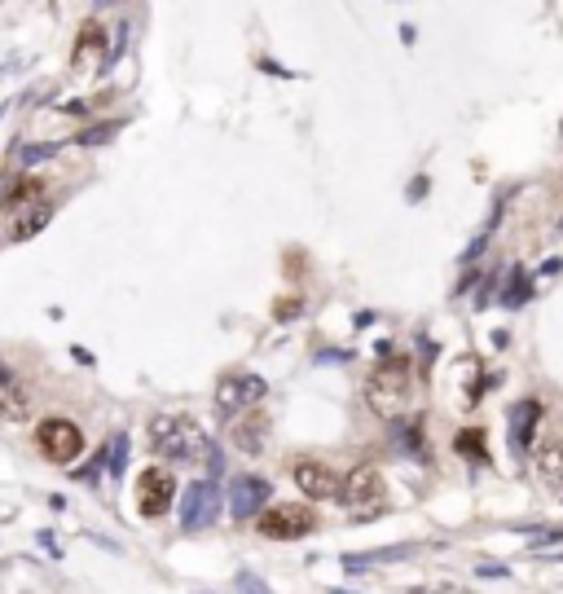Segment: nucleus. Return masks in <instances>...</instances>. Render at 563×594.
Wrapping results in <instances>:
<instances>
[{
    "instance_id": "obj_1",
    "label": "nucleus",
    "mask_w": 563,
    "mask_h": 594,
    "mask_svg": "<svg viewBox=\"0 0 563 594\" xmlns=\"http://www.w3.org/2000/svg\"><path fill=\"white\" fill-rule=\"evenodd\" d=\"M150 449L172 462H212L216 467V449L207 432L185 414H163L150 423Z\"/></svg>"
},
{
    "instance_id": "obj_2",
    "label": "nucleus",
    "mask_w": 563,
    "mask_h": 594,
    "mask_svg": "<svg viewBox=\"0 0 563 594\" xmlns=\"http://www.w3.org/2000/svg\"><path fill=\"white\" fill-rule=\"evenodd\" d=\"M366 401L379 418H401L414 405V370L405 357H388L379 361L366 383Z\"/></svg>"
},
{
    "instance_id": "obj_3",
    "label": "nucleus",
    "mask_w": 563,
    "mask_h": 594,
    "mask_svg": "<svg viewBox=\"0 0 563 594\" xmlns=\"http://www.w3.org/2000/svg\"><path fill=\"white\" fill-rule=\"evenodd\" d=\"M260 537H269V542H300L317 528V515L308 511L304 502H278L269 506V511L260 515Z\"/></svg>"
},
{
    "instance_id": "obj_4",
    "label": "nucleus",
    "mask_w": 563,
    "mask_h": 594,
    "mask_svg": "<svg viewBox=\"0 0 563 594\" xmlns=\"http://www.w3.org/2000/svg\"><path fill=\"white\" fill-rule=\"evenodd\" d=\"M36 445L53 467H71V462L84 454V436H80V427H75L71 418H44V423L36 427Z\"/></svg>"
},
{
    "instance_id": "obj_5",
    "label": "nucleus",
    "mask_w": 563,
    "mask_h": 594,
    "mask_svg": "<svg viewBox=\"0 0 563 594\" xmlns=\"http://www.w3.org/2000/svg\"><path fill=\"white\" fill-rule=\"evenodd\" d=\"M176 502V480L172 471L163 467H146L137 480V511L146 515V520H159V515H168V506Z\"/></svg>"
},
{
    "instance_id": "obj_6",
    "label": "nucleus",
    "mask_w": 563,
    "mask_h": 594,
    "mask_svg": "<svg viewBox=\"0 0 563 594\" xmlns=\"http://www.w3.org/2000/svg\"><path fill=\"white\" fill-rule=\"evenodd\" d=\"M220 515V489L212 480H194L190 489H185L181 498V524L185 533H198V528H207Z\"/></svg>"
},
{
    "instance_id": "obj_7",
    "label": "nucleus",
    "mask_w": 563,
    "mask_h": 594,
    "mask_svg": "<svg viewBox=\"0 0 563 594\" xmlns=\"http://www.w3.org/2000/svg\"><path fill=\"white\" fill-rule=\"evenodd\" d=\"M291 480H295V489H300L308 502L339 498V489H344V480L335 476V467H326V462H317V458H304V462H295Z\"/></svg>"
},
{
    "instance_id": "obj_8",
    "label": "nucleus",
    "mask_w": 563,
    "mask_h": 594,
    "mask_svg": "<svg viewBox=\"0 0 563 594\" xmlns=\"http://www.w3.org/2000/svg\"><path fill=\"white\" fill-rule=\"evenodd\" d=\"M383 493H388V484H383V471L370 467V462H361V467H352L348 476H344L339 502H344V506H379Z\"/></svg>"
},
{
    "instance_id": "obj_9",
    "label": "nucleus",
    "mask_w": 563,
    "mask_h": 594,
    "mask_svg": "<svg viewBox=\"0 0 563 594\" xmlns=\"http://www.w3.org/2000/svg\"><path fill=\"white\" fill-rule=\"evenodd\" d=\"M260 396H264V379H260V374H229V379L216 388V410L247 414V410H256Z\"/></svg>"
},
{
    "instance_id": "obj_10",
    "label": "nucleus",
    "mask_w": 563,
    "mask_h": 594,
    "mask_svg": "<svg viewBox=\"0 0 563 594\" xmlns=\"http://www.w3.org/2000/svg\"><path fill=\"white\" fill-rule=\"evenodd\" d=\"M269 480L260 476H234L229 480V515L234 520H251V515H264L269 511Z\"/></svg>"
},
{
    "instance_id": "obj_11",
    "label": "nucleus",
    "mask_w": 563,
    "mask_h": 594,
    "mask_svg": "<svg viewBox=\"0 0 563 594\" xmlns=\"http://www.w3.org/2000/svg\"><path fill=\"white\" fill-rule=\"evenodd\" d=\"M264 440H269V414L264 410H247V414H238L234 423H229V445H234L238 454L256 458L264 449Z\"/></svg>"
},
{
    "instance_id": "obj_12",
    "label": "nucleus",
    "mask_w": 563,
    "mask_h": 594,
    "mask_svg": "<svg viewBox=\"0 0 563 594\" xmlns=\"http://www.w3.org/2000/svg\"><path fill=\"white\" fill-rule=\"evenodd\" d=\"M542 401H515L511 405V427H506V436H511V449L515 454H528V445H533V432L537 423H542Z\"/></svg>"
},
{
    "instance_id": "obj_13",
    "label": "nucleus",
    "mask_w": 563,
    "mask_h": 594,
    "mask_svg": "<svg viewBox=\"0 0 563 594\" xmlns=\"http://www.w3.org/2000/svg\"><path fill=\"white\" fill-rule=\"evenodd\" d=\"M53 220V203L44 198V203L36 207H22V212H14V220H9V238L14 242H27V238H36L44 225Z\"/></svg>"
},
{
    "instance_id": "obj_14",
    "label": "nucleus",
    "mask_w": 563,
    "mask_h": 594,
    "mask_svg": "<svg viewBox=\"0 0 563 594\" xmlns=\"http://www.w3.org/2000/svg\"><path fill=\"white\" fill-rule=\"evenodd\" d=\"M102 58H106L102 27H93V22H88V27L80 31V44H75V66H80V71H97Z\"/></svg>"
},
{
    "instance_id": "obj_15",
    "label": "nucleus",
    "mask_w": 563,
    "mask_h": 594,
    "mask_svg": "<svg viewBox=\"0 0 563 594\" xmlns=\"http://www.w3.org/2000/svg\"><path fill=\"white\" fill-rule=\"evenodd\" d=\"M36 203H44V181H40V176H27V181H18L14 190H9V198H5L9 212H22V207H36Z\"/></svg>"
},
{
    "instance_id": "obj_16",
    "label": "nucleus",
    "mask_w": 563,
    "mask_h": 594,
    "mask_svg": "<svg viewBox=\"0 0 563 594\" xmlns=\"http://www.w3.org/2000/svg\"><path fill=\"white\" fill-rule=\"evenodd\" d=\"M537 476L563 489V445H550V449H542V454H537Z\"/></svg>"
},
{
    "instance_id": "obj_17",
    "label": "nucleus",
    "mask_w": 563,
    "mask_h": 594,
    "mask_svg": "<svg viewBox=\"0 0 563 594\" xmlns=\"http://www.w3.org/2000/svg\"><path fill=\"white\" fill-rule=\"evenodd\" d=\"M22 405H27V396H22V388L14 379H9L5 370H0V418H9V414H18Z\"/></svg>"
},
{
    "instance_id": "obj_18",
    "label": "nucleus",
    "mask_w": 563,
    "mask_h": 594,
    "mask_svg": "<svg viewBox=\"0 0 563 594\" xmlns=\"http://www.w3.org/2000/svg\"><path fill=\"white\" fill-rule=\"evenodd\" d=\"M454 449L462 458H484V432H458V440H454Z\"/></svg>"
},
{
    "instance_id": "obj_19",
    "label": "nucleus",
    "mask_w": 563,
    "mask_h": 594,
    "mask_svg": "<svg viewBox=\"0 0 563 594\" xmlns=\"http://www.w3.org/2000/svg\"><path fill=\"white\" fill-rule=\"evenodd\" d=\"M238 594H273V590L264 586L256 572H238Z\"/></svg>"
},
{
    "instance_id": "obj_20",
    "label": "nucleus",
    "mask_w": 563,
    "mask_h": 594,
    "mask_svg": "<svg viewBox=\"0 0 563 594\" xmlns=\"http://www.w3.org/2000/svg\"><path fill=\"white\" fill-rule=\"evenodd\" d=\"M414 594H445V590H414Z\"/></svg>"
}]
</instances>
